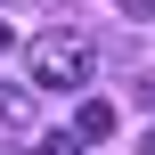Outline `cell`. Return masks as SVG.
Listing matches in <instances>:
<instances>
[{"instance_id":"cell-6","label":"cell","mask_w":155,"mask_h":155,"mask_svg":"<svg viewBox=\"0 0 155 155\" xmlns=\"http://www.w3.org/2000/svg\"><path fill=\"white\" fill-rule=\"evenodd\" d=\"M139 106H155V74H139Z\"/></svg>"},{"instance_id":"cell-8","label":"cell","mask_w":155,"mask_h":155,"mask_svg":"<svg viewBox=\"0 0 155 155\" xmlns=\"http://www.w3.org/2000/svg\"><path fill=\"white\" fill-rule=\"evenodd\" d=\"M41 8H74V0H41Z\"/></svg>"},{"instance_id":"cell-2","label":"cell","mask_w":155,"mask_h":155,"mask_svg":"<svg viewBox=\"0 0 155 155\" xmlns=\"http://www.w3.org/2000/svg\"><path fill=\"white\" fill-rule=\"evenodd\" d=\"M106 131H114V106L106 98H82L74 106V139H106Z\"/></svg>"},{"instance_id":"cell-3","label":"cell","mask_w":155,"mask_h":155,"mask_svg":"<svg viewBox=\"0 0 155 155\" xmlns=\"http://www.w3.org/2000/svg\"><path fill=\"white\" fill-rule=\"evenodd\" d=\"M0 123L8 131H33V90L25 82H0Z\"/></svg>"},{"instance_id":"cell-1","label":"cell","mask_w":155,"mask_h":155,"mask_svg":"<svg viewBox=\"0 0 155 155\" xmlns=\"http://www.w3.org/2000/svg\"><path fill=\"white\" fill-rule=\"evenodd\" d=\"M90 65H98V49H90V33H74V25H49V33L25 41V74H33V90H82Z\"/></svg>"},{"instance_id":"cell-4","label":"cell","mask_w":155,"mask_h":155,"mask_svg":"<svg viewBox=\"0 0 155 155\" xmlns=\"http://www.w3.org/2000/svg\"><path fill=\"white\" fill-rule=\"evenodd\" d=\"M33 155H82V139H74V131H41V147Z\"/></svg>"},{"instance_id":"cell-7","label":"cell","mask_w":155,"mask_h":155,"mask_svg":"<svg viewBox=\"0 0 155 155\" xmlns=\"http://www.w3.org/2000/svg\"><path fill=\"white\" fill-rule=\"evenodd\" d=\"M139 155H155V123H147V131H139Z\"/></svg>"},{"instance_id":"cell-5","label":"cell","mask_w":155,"mask_h":155,"mask_svg":"<svg viewBox=\"0 0 155 155\" xmlns=\"http://www.w3.org/2000/svg\"><path fill=\"white\" fill-rule=\"evenodd\" d=\"M114 8H123L131 25H155V0H114Z\"/></svg>"}]
</instances>
